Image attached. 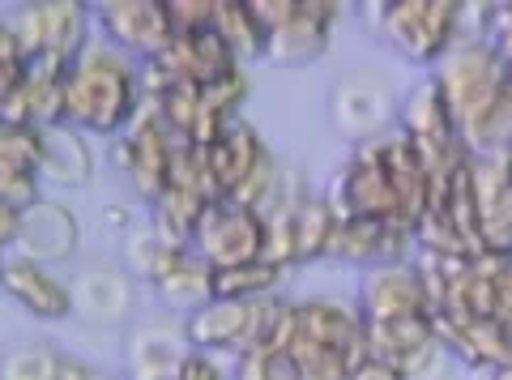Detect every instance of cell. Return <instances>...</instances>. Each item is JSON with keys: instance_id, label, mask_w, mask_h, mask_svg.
<instances>
[{"instance_id": "obj_1", "label": "cell", "mask_w": 512, "mask_h": 380, "mask_svg": "<svg viewBox=\"0 0 512 380\" xmlns=\"http://www.w3.org/2000/svg\"><path fill=\"white\" fill-rule=\"evenodd\" d=\"M431 82L444 94L470 158L512 150V69L487 39H461L431 69Z\"/></svg>"}, {"instance_id": "obj_2", "label": "cell", "mask_w": 512, "mask_h": 380, "mask_svg": "<svg viewBox=\"0 0 512 380\" xmlns=\"http://www.w3.org/2000/svg\"><path fill=\"white\" fill-rule=\"evenodd\" d=\"M146 107V77L107 39H90L69 65L64 82V124L86 137H120Z\"/></svg>"}, {"instance_id": "obj_3", "label": "cell", "mask_w": 512, "mask_h": 380, "mask_svg": "<svg viewBox=\"0 0 512 380\" xmlns=\"http://www.w3.org/2000/svg\"><path fill=\"white\" fill-rule=\"evenodd\" d=\"M359 13L402 60L419 69H436L461 43V5L457 0H384V5H359Z\"/></svg>"}, {"instance_id": "obj_4", "label": "cell", "mask_w": 512, "mask_h": 380, "mask_svg": "<svg viewBox=\"0 0 512 380\" xmlns=\"http://www.w3.org/2000/svg\"><path fill=\"white\" fill-rule=\"evenodd\" d=\"M265 26V65L274 69H308L320 65L333 47V30L342 22L338 5L325 0H252Z\"/></svg>"}, {"instance_id": "obj_5", "label": "cell", "mask_w": 512, "mask_h": 380, "mask_svg": "<svg viewBox=\"0 0 512 380\" xmlns=\"http://www.w3.org/2000/svg\"><path fill=\"white\" fill-rule=\"evenodd\" d=\"M397 133H402L414 154L423 158V167L431 171V180L448 184L461 167L470 163V150L461 146V133L453 124V112H448L444 94L436 90V82H419L410 94H402V112H397Z\"/></svg>"}, {"instance_id": "obj_6", "label": "cell", "mask_w": 512, "mask_h": 380, "mask_svg": "<svg viewBox=\"0 0 512 380\" xmlns=\"http://www.w3.org/2000/svg\"><path fill=\"white\" fill-rule=\"evenodd\" d=\"M180 146L184 141L171 133V124L158 116V107L146 99L137 120L128 124L120 137H111V158H116L120 176L133 184L137 201L154 205L171 188V171H175V154H180Z\"/></svg>"}, {"instance_id": "obj_7", "label": "cell", "mask_w": 512, "mask_h": 380, "mask_svg": "<svg viewBox=\"0 0 512 380\" xmlns=\"http://www.w3.org/2000/svg\"><path fill=\"white\" fill-rule=\"evenodd\" d=\"M325 201L333 205L338 218H380V223H402V201H397V184L384 158V137L363 141L350 150L346 163L333 171L325 188Z\"/></svg>"}, {"instance_id": "obj_8", "label": "cell", "mask_w": 512, "mask_h": 380, "mask_svg": "<svg viewBox=\"0 0 512 380\" xmlns=\"http://www.w3.org/2000/svg\"><path fill=\"white\" fill-rule=\"evenodd\" d=\"M9 26L22 43L26 60H60L73 65L94 39V13L77 0H43V5H18L9 13Z\"/></svg>"}, {"instance_id": "obj_9", "label": "cell", "mask_w": 512, "mask_h": 380, "mask_svg": "<svg viewBox=\"0 0 512 380\" xmlns=\"http://www.w3.org/2000/svg\"><path fill=\"white\" fill-rule=\"evenodd\" d=\"M397 112H402V94L384 73H346L329 90V124L355 146L376 141L397 129Z\"/></svg>"}, {"instance_id": "obj_10", "label": "cell", "mask_w": 512, "mask_h": 380, "mask_svg": "<svg viewBox=\"0 0 512 380\" xmlns=\"http://www.w3.org/2000/svg\"><path fill=\"white\" fill-rule=\"evenodd\" d=\"M90 13L99 39L120 47L137 65H150L175 43V22L163 0H107V5H90Z\"/></svg>"}, {"instance_id": "obj_11", "label": "cell", "mask_w": 512, "mask_h": 380, "mask_svg": "<svg viewBox=\"0 0 512 380\" xmlns=\"http://www.w3.org/2000/svg\"><path fill=\"white\" fill-rule=\"evenodd\" d=\"M355 308L363 316V325L414 321V316H431V312H436V304H431V291H427V278H423V269H419V261H414V257L363 269Z\"/></svg>"}, {"instance_id": "obj_12", "label": "cell", "mask_w": 512, "mask_h": 380, "mask_svg": "<svg viewBox=\"0 0 512 380\" xmlns=\"http://www.w3.org/2000/svg\"><path fill=\"white\" fill-rule=\"evenodd\" d=\"M291 351H320V355H338L350 368H359L367 359V325L359 308L338 304V299H295V334Z\"/></svg>"}, {"instance_id": "obj_13", "label": "cell", "mask_w": 512, "mask_h": 380, "mask_svg": "<svg viewBox=\"0 0 512 380\" xmlns=\"http://www.w3.org/2000/svg\"><path fill=\"white\" fill-rule=\"evenodd\" d=\"M192 252L214 269H235L265 257V218L239 201H214L205 210Z\"/></svg>"}, {"instance_id": "obj_14", "label": "cell", "mask_w": 512, "mask_h": 380, "mask_svg": "<svg viewBox=\"0 0 512 380\" xmlns=\"http://www.w3.org/2000/svg\"><path fill=\"white\" fill-rule=\"evenodd\" d=\"M367 355L402 368L410 380H440L444 363H448V351H444L431 316L367 325Z\"/></svg>"}, {"instance_id": "obj_15", "label": "cell", "mask_w": 512, "mask_h": 380, "mask_svg": "<svg viewBox=\"0 0 512 380\" xmlns=\"http://www.w3.org/2000/svg\"><path fill=\"white\" fill-rule=\"evenodd\" d=\"M470 184L487 257H512V150L474 154Z\"/></svg>"}, {"instance_id": "obj_16", "label": "cell", "mask_w": 512, "mask_h": 380, "mask_svg": "<svg viewBox=\"0 0 512 380\" xmlns=\"http://www.w3.org/2000/svg\"><path fill=\"white\" fill-rule=\"evenodd\" d=\"M82 248V218L69 201L60 197H39L22 210L18 227V257L39 261V265H64Z\"/></svg>"}, {"instance_id": "obj_17", "label": "cell", "mask_w": 512, "mask_h": 380, "mask_svg": "<svg viewBox=\"0 0 512 380\" xmlns=\"http://www.w3.org/2000/svg\"><path fill=\"white\" fill-rule=\"evenodd\" d=\"M73 291V316L90 325L120 329L137 312V278L124 265H86L69 278Z\"/></svg>"}, {"instance_id": "obj_18", "label": "cell", "mask_w": 512, "mask_h": 380, "mask_svg": "<svg viewBox=\"0 0 512 380\" xmlns=\"http://www.w3.org/2000/svg\"><path fill=\"white\" fill-rule=\"evenodd\" d=\"M0 291L5 299H13L26 316H35L43 325L69 321L73 316V291L52 265L26 261L18 252H9L5 265H0Z\"/></svg>"}, {"instance_id": "obj_19", "label": "cell", "mask_w": 512, "mask_h": 380, "mask_svg": "<svg viewBox=\"0 0 512 380\" xmlns=\"http://www.w3.org/2000/svg\"><path fill=\"white\" fill-rule=\"evenodd\" d=\"M410 257H414V231L402 223H380V218H338V231H333L329 244L333 265L376 269Z\"/></svg>"}, {"instance_id": "obj_20", "label": "cell", "mask_w": 512, "mask_h": 380, "mask_svg": "<svg viewBox=\"0 0 512 380\" xmlns=\"http://www.w3.org/2000/svg\"><path fill=\"white\" fill-rule=\"evenodd\" d=\"M256 329V299H210L184 316V338L205 355H244Z\"/></svg>"}, {"instance_id": "obj_21", "label": "cell", "mask_w": 512, "mask_h": 380, "mask_svg": "<svg viewBox=\"0 0 512 380\" xmlns=\"http://www.w3.org/2000/svg\"><path fill=\"white\" fill-rule=\"evenodd\" d=\"M205 158H210V176H214L218 197L231 201V197L244 193L256 171L274 158V150L265 146V137L256 133L248 120H235L205 146Z\"/></svg>"}, {"instance_id": "obj_22", "label": "cell", "mask_w": 512, "mask_h": 380, "mask_svg": "<svg viewBox=\"0 0 512 380\" xmlns=\"http://www.w3.org/2000/svg\"><path fill=\"white\" fill-rule=\"evenodd\" d=\"M188 351L184 321H137L124 334V380H175Z\"/></svg>"}, {"instance_id": "obj_23", "label": "cell", "mask_w": 512, "mask_h": 380, "mask_svg": "<svg viewBox=\"0 0 512 380\" xmlns=\"http://www.w3.org/2000/svg\"><path fill=\"white\" fill-rule=\"evenodd\" d=\"M94 171H99V158H94V146L86 133L69 129V124L39 129V184L43 188L73 193V188L94 184Z\"/></svg>"}, {"instance_id": "obj_24", "label": "cell", "mask_w": 512, "mask_h": 380, "mask_svg": "<svg viewBox=\"0 0 512 380\" xmlns=\"http://www.w3.org/2000/svg\"><path fill=\"white\" fill-rule=\"evenodd\" d=\"M39 197V129L0 120V201L26 210Z\"/></svg>"}, {"instance_id": "obj_25", "label": "cell", "mask_w": 512, "mask_h": 380, "mask_svg": "<svg viewBox=\"0 0 512 380\" xmlns=\"http://www.w3.org/2000/svg\"><path fill=\"white\" fill-rule=\"evenodd\" d=\"M154 295L163 299L167 308H175V312L188 316V312L205 308L210 299H218V269H214L210 261H201L197 252L188 248L184 257L154 282Z\"/></svg>"}, {"instance_id": "obj_26", "label": "cell", "mask_w": 512, "mask_h": 380, "mask_svg": "<svg viewBox=\"0 0 512 380\" xmlns=\"http://www.w3.org/2000/svg\"><path fill=\"white\" fill-rule=\"evenodd\" d=\"M184 252L188 248H175L154 223H137L128 235H120V265L137 282H146V287H154V282L163 278L167 269L184 257Z\"/></svg>"}, {"instance_id": "obj_27", "label": "cell", "mask_w": 512, "mask_h": 380, "mask_svg": "<svg viewBox=\"0 0 512 380\" xmlns=\"http://www.w3.org/2000/svg\"><path fill=\"white\" fill-rule=\"evenodd\" d=\"M333 231H338V214L325 193H303L295 201V265L329 261Z\"/></svg>"}, {"instance_id": "obj_28", "label": "cell", "mask_w": 512, "mask_h": 380, "mask_svg": "<svg viewBox=\"0 0 512 380\" xmlns=\"http://www.w3.org/2000/svg\"><path fill=\"white\" fill-rule=\"evenodd\" d=\"M64 359H69V351H60L56 342L18 338L0 346V380H60Z\"/></svg>"}, {"instance_id": "obj_29", "label": "cell", "mask_w": 512, "mask_h": 380, "mask_svg": "<svg viewBox=\"0 0 512 380\" xmlns=\"http://www.w3.org/2000/svg\"><path fill=\"white\" fill-rule=\"evenodd\" d=\"M210 205L214 201H205L197 193H188V188H175L171 184L167 193L150 205V223L163 231L175 248H192V240H197V227H201V218H205Z\"/></svg>"}, {"instance_id": "obj_30", "label": "cell", "mask_w": 512, "mask_h": 380, "mask_svg": "<svg viewBox=\"0 0 512 380\" xmlns=\"http://www.w3.org/2000/svg\"><path fill=\"white\" fill-rule=\"evenodd\" d=\"M214 30L244 65L265 56V26L256 18L252 0H214Z\"/></svg>"}, {"instance_id": "obj_31", "label": "cell", "mask_w": 512, "mask_h": 380, "mask_svg": "<svg viewBox=\"0 0 512 380\" xmlns=\"http://www.w3.org/2000/svg\"><path fill=\"white\" fill-rule=\"evenodd\" d=\"M291 278V269H282L274 261H248L235 269H218V299H265L282 295V282Z\"/></svg>"}, {"instance_id": "obj_32", "label": "cell", "mask_w": 512, "mask_h": 380, "mask_svg": "<svg viewBox=\"0 0 512 380\" xmlns=\"http://www.w3.org/2000/svg\"><path fill=\"white\" fill-rule=\"evenodd\" d=\"M231 380H299V368H295L291 351H278V346H252V351L235 355Z\"/></svg>"}, {"instance_id": "obj_33", "label": "cell", "mask_w": 512, "mask_h": 380, "mask_svg": "<svg viewBox=\"0 0 512 380\" xmlns=\"http://www.w3.org/2000/svg\"><path fill=\"white\" fill-rule=\"evenodd\" d=\"M175 380H231L227 368H222L218 355H205V351H188V359L180 363Z\"/></svg>"}, {"instance_id": "obj_34", "label": "cell", "mask_w": 512, "mask_h": 380, "mask_svg": "<svg viewBox=\"0 0 512 380\" xmlns=\"http://www.w3.org/2000/svg\"><path fill=\"white\" fill-rule=\"evenodd\" d=\"M487 43L500 52V60L512 69V5H495L491 13V30H487Z\"/></svg>"}, {"instance_id": "obj_35", "label": "cell", "mask_w": 512, "mask_h": 380, "mask_svg": "<svg viewBox=\"0 0 512 380\" xmlns=\"http://www.w3.org/2000/svg\"><path fill=\"white\" fill-rule=\"evenodd\" d=\"M26 56H22V43L18 35H13L9 18H0V69H22Z\"/></svg>"}, {"instance_id": "obj_36", "label": "cell", "mask_w": 512, "mask_h": 380, "mask_svg": "<svg viewBox=\"0 0 512 380\" xmlns=\"http://www.w3.org/2000/svg\"><path fill=\"white\" fill-rule=\"evenodd\" d=\"M18 227H22V210L0 201V252H5V257L18 248Z\"/></svg>"}, {"instance_id": "obj_37", "label": "cell", "mask_w": 512, "mask_h": 380, "mask_svg": "<svg viewBox=\"0 0 512 380\" xmlns=\"http://www.w3.org/2000/svg\"><path fill=\"white\" fill-rule=\"evenodd\" d=\"M350 380H410L402 368H393V363H384V359H372L367 355L355 372H350Z\"/></svg>"}, {"instance_id": "obj_38", "label": "cell", "mask_w": 512, "mask_h": 380, "mask_svg": "<svg viewBox=\"0 0 512 380\" xmlns=\"http://www.w3.org/2000/svg\"><path fill=\"white\" fill-rule=\"evenodd\" d=\"M60 380H124V376H116V372H103V368H94V363H86V359L69 355V359H64V372H60Z\"/></svg>"}, {"instance_id": "obj_39", "label": "cell", "mask_w": 512, "mask_h": 380, "mask_svg": "<svg viewBox=\"0 0 512 380\" xmlns=\"http://www.w3.org/2000/svg\"><path fill=\"white\" fill-rule=\"evenodd\" d=\"M0 265H5V252H0Z\"/></svg>"}]
</instances>
